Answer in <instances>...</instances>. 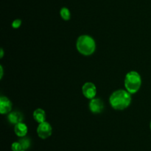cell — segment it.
I'll use <instances>...</instances> for the list:
<instances>
[{"label":"cell","instance_id":"obj_18","mask_svg":"<svg viewBox=\"0 0 151 151\" xmlns=\"http://www.w3.org/2000/svg\"><path fill=\"white\" fill-rule=\"evenodd\" d=\"M22 151H26V150H22Z\"/></svg>","mask_w":151,"mask_h":151},{"label":"cell","instance_id":"obj_2","mask_svg":"<svg viewBox=\"0 0 151 151\" xmlns=\"http://www.w3.org/2000/svg\"><path fill=\"white\" fill-rule=\"evenodd\" d=\"M78 51L83 56H90L95 52L96 42L88 35H82L78 37L76 42Z\"/></svg>","mask_w":151,"mask_h":151},{"label":"cell","instance_id":"obj_14","mask_svg":"<svg viewBox=\"0 0 151 151\" xmlns=\"http://www.w3.org/2000/svg\"><path fill=\"white\" fill-rule=\"evenodd\" d=\"M22 20L19 19H15L13 22H12V27H13L14 29H18V28H20V26L22 25Z\"/></svg>","mask_w":151,"mask_h":151},{"label":"cell","instance_id":"obj_4","mask_svg":"<svg viewBox=\"0 0 151 151\" xmlns=\"http://www.w3.org/2000/svg\"><path fill=\"white\" fill-rule=\"evenodd\" d=\"M37 133L39 138L46 139L50 137L52 133V128L50 124L47 121L40 123L37 127Z\"/></svg>","mask_w":151,"mask_h":151},{"label":"cell","instance_id":"obj_1","mask_svg":"<svg viewBox=\"0 0 151 151\" xmlns=\"http://www.w3.org/2000/svg\"><path fill=\"white\" fill-rule=\"evenodd\" d=\"M131 94L125 90H118L114 92L109 98L111 106L117 110H123L131 103Z\"/></svg>","mask_w":151,"mask_h":151},{"label":"cell","instance_id":"obj_10","mask_svg":"<svg viewBox=\"0 0 151 151\" xmlns=\"http://www.w3.org/2000/svg\"><path fill=\"white\" fill-rule=\"evenodd\" d=\"M32 116H33L34 119L39 124L46 121V118H47L45 111L41 108H38V109L35 110L33 114H32Z\"/></svg>","mask_w":151,"mask_h":151},{"label":"cell","instance_id":"obj_13","mask_svg":"<svg viewBox=\"0 0 151 151\" xmlns=\"http://www.w3.org/2000/svg\"><path fill=\"white\" fill-rule=\"evenodd\" d=\"M11 150L13 151H22L23 150L22 147V145L19 143V142H15L11 144Z\"/></svg>","mask_w":151,"mask_h":151},{"label":"cell","instance_id":"obj_16","mask_svg":"<svg viewBox=\"0 0 151 151\" xmlns=\"http://www.w3.org/2000/svg\"><path fill=\"white\" fill-rule=\"evenodd\" d=\"M0 53H1V55H0V58H1V59H2L3 56H4V50H3V49H1V52H0Z\"/></svg>","mask_w":151,"mask_h":151},{"label":"cell","instance_id":"obj_6","mask_svg":"<svg viewBox=\"0 0 151 151\" xmlns=\"http://www.w3.org/2000/svg\"><path fill=\"white\" fill-rule=\"evenodd\" d=\"M89 109L91 113L94 114L100 113L103 111L104 109V103L102 101V99L99 98H94L91 99L89 102Z\"/></svg>","mask_w":151,"mask_h":151},{"label":"cell","instance_id":"obj_11","mask_svg":"<svg viewBox=\"0 0 151 151\" xmlns=\"http://www.w3.org/2000/svg\"><path fill=\"white\" fill-rule=\"evenodd\" d=\"M19 142L21 144V145H22V147L23 150H27V149H29L31 145L30 139H29L28 138H26L25 136L24 137L21 138L19 140Z\"/></svg>","mask_w":151,"mask_h":151},{"label":"cell","instance_id":"obj_7","mask_svg":"<svg viewBox=\"0 0 151 151\" xmlns=\"http://www.w3.org/2000/svg\"><path fill=\"white\" fill-rule=\"evenodd\" d=\"M11 101L6 96H1L0 97V113L1 114H7L11 112L12 110Z\"/></svg>","mask_w":151,"mask_h":151},{"label":"cell","instance_id":"obj_12","mask_svg":"<svg viewBox=\"0 0 151 151\" xmlns=\"http://www.w3.org/2000/svg\"><path fill=\"white\" fill-rule=\"evenodd\" d=\"M60 16L65 21H68L71 18V13L67 7H62L60 11Z\"/></svg>","mask_w":151,"mask_h":151},{"label":"cell","instance_id":"obj_5","mask_svg":"<svg viewBox=\"0 0 151 151\" xmlns=\"http://www.w3.org/2000/svg\"><path fill=\"white\" fill-rule=\"evenodd\" d=\"M82 93L86 98L92 99L97 94V87L92 82H86L82 87Z\"/></svg>","mask_w":151,"mask_h":151},{"label":"cell","instance_id":"obj_15","mask_svg":"<svg viewBox=\"0 0 151 151\" xmlns=\"http://www.w3.org/2000/svg\"><path fill=\"white\" fill-rule=\"evenodd\" d=\"M0 72H1V74H0V78H2V76H3V68L2 66H0Z\"/></svg>","mask_w":151,"mask_h":151},{"label":"cell","instance_id":"obj_9","mask_svg":"<svg viewBox=\"0 0 151 151\" xmlns=\"http://www.w3.org/2000/svg\"><path fill=\"white\" fill-rule=\"evenodd\" d=\"M14 132L16 135L19 137H24L28 132L27 126L23 122H20L16 124L14 127Z\"/></svg>","mask_w":151,"mask_h":151},{"label":"cell","instance_id":"obj_17","mask_svg":"<svg viewBox=\"0 0 151 151\" xmlns=\"http://www.w3.org/2000/svg\"><path fill=\"white\" fill-rule=\"evenodd\" d=\"M150 130H151V121H150Z\"/></svg>","mask_w":151,"mask_h":151},{"label":"cell","instance_id":"obj_3","mask_svg":"<svg viewBox=\"0 0 151 151\" xmlns=\"http://www.w3.org/2000/svg\"><path fill=\"white\" fill-rule=\"evenodd\" d=\"M124 84L127 91L131 94H134L137 93L141 87V76L136 71H130L125 76Z\"/></svg>","mask_w":151,"mask_h":151},{"label":"cell","instance_id":"obj_8","mask_svg":"<svg viewBox=\"0 0 151 151\" xmlns=\"http://www.w3.org/2000/svg\"><path fill=\"white\" fill-rule=\"evenodd\" d=\"M7 118H8V121L10 124L16 125V124H19V123L22 122L23 115H22V114L20 112L15 111V112H10L9 113Z\"/></svg>","mask_w":151,"mask_h":151}]
</instances>
